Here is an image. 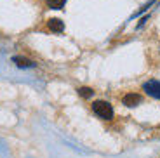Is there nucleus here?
Returning <instances> with one entry per match:
<instances>
[{
	"label": "nucleus",
	"mask_w": 160,
	"mask_h": 158,
	"mask_svg": "<svg viewBox=\"0 0 160 158\" xmlns=\"http://www.w3.org/2000/svg\"><path fill=\"white\" fill-rule=\"evenodd\" d=\"M12 63H16V66H19V68H33V66H35L33 61L26 59V57H19V56L12 57Z\"/></svg>",
	"instance_id": "obj_5"
},
{
	"label": "nucleus",
	"mask_w": 160,
	"mask_h": 158,
	"mask_svg": "<svg viewBox=\"0 0 160 158\" xmlns=\"http://www.w3.org/2000/svg\"><path fill=\"white\" fill-rule=\"evenodd\" d=\"M143 101V97H141L139 94H125L124 99H122V103L125 104V106L132 108V106H138V104Z\"/></svg>",
	"instance_id": "obj_3"
},
{
	"label": "nucleus",
	"mask_w": 160,
	"mask_h": 158,
	"mask_svg": "<svg viewBox=\"0 0 160 158\" xmlns=\"http://www.w3.org/2000/svg\"><path fill=\"white\" fill-rule=\"evenodd\" d=\"M47 26H49V30L54 32V33H61L64 30V23L61 19H56V17H54V19H49L47 21Z\"/></svg>",
	"instance_id": "obj_4"
},
{
	"label": "nucleus",
	"mask_w": 160,
	"mask_h": 158,
	"mask_svg": "<svg viewBox=\"0 0 160 158\" xmlns=\"http://www.w3.org/2000/svg\"><path fill=\"white\" fill-rule=\"evenodd\" d=\"M45 4L51 9H63V5L66 4V0H45Z\"/></svg>",
	"instance_id": "obj_6"
},
{
	"label": "nucleus",
	"mask_w": 160,
	"mask_h": 158,
	"mask_svg": "<svg viewBox=\"0 0 160 158\" xmlns=\"http://www.w3.org/2000/svg\"><path fill=\"white\" fill-rule=\"evenodd\" d=\"M78 94L82 96V97H91L94 92H92V89H89V87H80L78 89Z\"/></svg>",
	"instance_id": "obj_7"
},
{
	"label": "nucleus",
	"mask_w": 160,
	"mask_h": 158,
	"mask_svg": "<svg viewBox=\"0 0 160 158\" xmlns=\"http://www.w3.org/2000/svg\"><path fill=\"white\" fill-rule=\"evenodd\" d=\"M92 111L103 120H112L113 118V108L106 101H94L92 103Z\"/></svg>",
	"instance_id": "obj_1"
},
{
	"label": "nucleus",
	"mask_w": 160,
	"mask_h": 158,
	"mask_svg": "<svg viewBox=\"0 0 160 158\" xmlns=\"http://www.w3.org/2000/svg\"><path fill=\"white\" fill-rule=\"evenodd\" d=\"M143 91L146 92L148 96H152V97L160 99V82H157V80H150V82H146L143 85Z\"/></svg>",
	"instance_id": "obj_2"
}]
</instances>
